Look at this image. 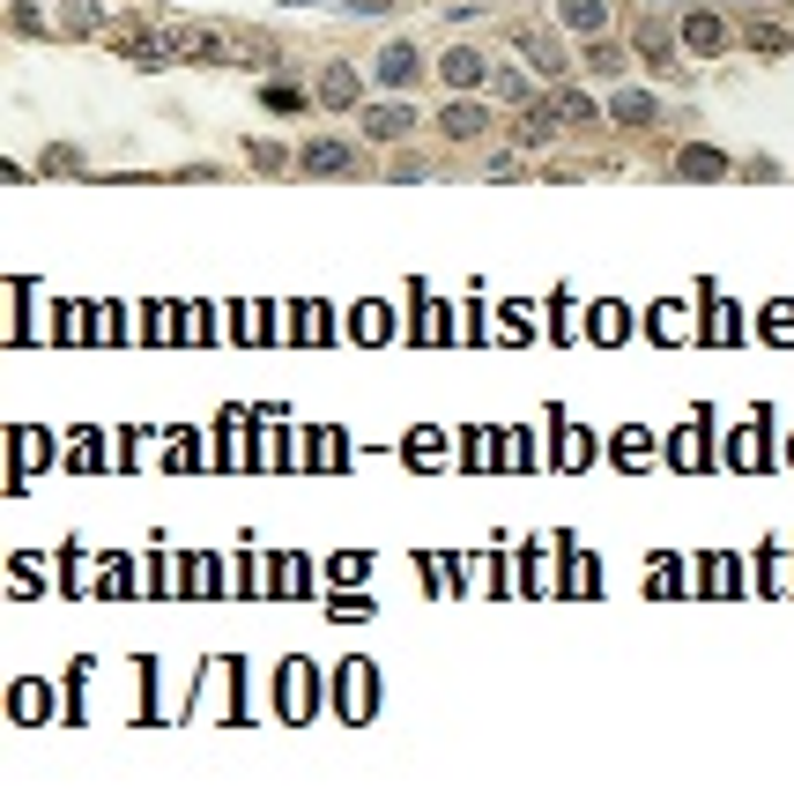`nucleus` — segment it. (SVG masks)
Wrapping results in <instances>:
<instances>
[{"label": "nucleus", "instance_id": "f257e3e1", "mask_svg": "<svg viewBox=\"0 0 794 802\" xmlns=\"http://www.w3.org/2000/svg\"><path fill=\"white\" fill-rule=\"evenodd\" d=\"M423 75H431V60H423V45H416V38H386V45H379L372 82L386 90V97H409V90H416Z\"/></svg>", "mask_w": 794, "mask_h": 802}, {"label": "nucleus", "instance_id": "f03ea898", "mask_svg": "<svg viewBox=\"0 0 794 802\" xmlns=\"http://www.w3.org/2000/svg\"><path fill=\"white\" fill-rule=\"evenodd\" d=\"M431 75L446 82L453 97H483L497 68H491V52H483V45H446V52H439V68H431Z\"/></svg>", "mask_w": 794, "mask_h": 802}, {"label": "nucleus", "instance_id": "7ed1b4c3", "mask_svg": "<svg viewBox=\"0 0 794 802\" xmlns=\"http://www.w3.org/2000/svg\"><path fill=\"white\" fill-rule=\"evenodd\" d=\"M416 126H423L416 97H386V104H364V112H357V142H409Z\"/></svg>", "mask_w": 794, "mask_h": 802}, {"label": "nucleus", "instance_id": "20e7f679", "mask_svg": "<svg viewBox=\"0 0 794 802\" xmlns=\"http://www.w3.org/2000/svg\"><path fill=\"white\" fill-rule=\"evenodd\" d=\"M676 38H683V52H698V60H720V52L735 45V23H728L720 8H683V16H676Z\"/></svg>", "mask_w": 794, "mask_h": 802}, {"label": "nucleus", "instance_id": "39448f33", "mask_svg": "<svg viewBox=\"0 0 794 802\" xmlns=\"http://www.w3.org/2000/svg\"><path fill=\"white\" fill-rule=\"evenodd\" d=\"M298 172L305 178H349L357 172V142L349 134H312V142H298Z\"/></svg>", "mask_w": 794, "mask_h": 802}, {"label": "nucleus", "instance_id": "423d86ee", "mask_svg": "<svg viewBox=\"0 0 794 802\" xmlns=\"http://www.w3.org/2000/svg\"><path fill=\"white\" fill-rule=\"evenodd\" d=\"M557 134H565V112H557V97H535V104H520V112H513V150L543 156Z\"/></svg>", "mask_w": 794, "mask_h": 802}, {"label": "nucleus", "instance_id": "0eeeda50", "mask_svg": "<svg viewBox=\"0 0 794 802\" xmlns=\"http://www.w3.org/2000/svg\"><path fill=\"white\" fill-rule=\"evenodd\" d=\"M439 134L461 142V150H475V142H491V134H497V112L483 97H453L446 112H439Z\"/></svg>", "mask_w": 794, "mask_h": 802}, {"label": "nucleus", "instance_id": "6e6552de", "mask_svg": "<svg viewBox=\"0 0 794 802\" xmlns=\"http://www.w3.org/2000/svg\"><path fill=\"white\" fill-rule=\"evenodd\" d=\"M357 97H364V75H357V60H327L320 82H312V104H327V112H357Z\"/></svg>", "mask_w": 794, "mask_h": 802}, {"label": "nucleus", "instance_id": "1a4fd4ad", "mask_svg": "<svg viewBox=\"0 0 794 802\" xmlns=\"http://www.w3.org/2000/svg\"><path fill=\"white\" fill-rule=\"evenodd\" d=\"M513 45L527 52V68L549 82H565V38L557 30H535V23H513Z\"/></svg>", "mask_w": 794, "mask_h": 802}, {"label": "nucleus", "instance_id": "9d476101", "mask_svg": "<svg viewBox=\"0 0 794 802\" xmlns=\"http://www.w3.org/2000/svg\"><path fill=\"white\" fill-rule=\"evenodd\" d=\"M609 23H617L609 0H557V30L579 38V45H587V38H609Z\"/></svg>", "mask_w": 794, "mask_h": 802}, {"label": "nucleus", "instance_id": "9b49d317", "mask_svg": "<svg viewBox=\"0 0 794 802\" xmlns=\"http://www.w3.org/2000/svg\"><path fill=\"white\" fill-rule=\"evenodd\" d=\"M676 45H683V38H676V30L661 23V16L631 23V52H639V60H653V68H661V60H676Z\"/></svg>", "mask_w": 794, "mask_h": 802}, {"label": "nucleus", "instance_id": "f8f14e48", "mask_svg": "<svg viewBox=\"0 0 794 802\" xmlns=\"http://www.w3.org/2000/svg\"><path fill=\"white\" fill-rule=\"evenodd\" d=\"M549 97H557V112H565V126H587V134H595V126L609 120V112H601V104L587 97V90H571V82H557Z\"/></svg>", "mask_w": 794, "mask_h": 802}, {"label": "nucleus", "instance_id": "ddd939ff", "mask_svg": "<svg viewBox=\"0 0 794 802\" xmlns=\"http://www.w3.org/2000/svg\"><path fill=\"white\" fill-rule=\"evenodd\" d=\"M653 112H661L653 90H617L609 97V126H653Z\"/></svg>", "mask_w": 794, "mask_h": 802}, {"label": "nucleus", "instance_id": "4468645a", "mask_svg": "<svg viewBox=\"0 0 794 802\" xmlns=\"http://www.w3.org/2000/svg\"><path fill=\"white\" fill-rule=\"evenodd\" d=\"M676 178H728V156L713 142H691V150H676Z\"/></svg>", "mask_w": 794, "mask_h": 802}, {"label": "nucleus", "instance_id": "2eb2a0df", "mask_svg": "<svg viewBox=\"0 0 794 802\" xmlns=\"http://www.w3.org/2000/svg\"><path fill=\"white\" fill-rule=\"evenodd\" d=\"M342 713H349V721H364V713H372V669H364V661H349V669H342Z\"/></svg>", "mask_w": 794, "mask_h": 802}, {"label": "nucleus", "instance_id": "dca6fc26", "mask_svg": "<svg viewBox=\"0 0 794 802\" xmlns=\"http://www.w3.org/2000/svg\"><path fill=\"white\" fill-rule=\"evenodd\" d=\"M491 97L520 112V104H535V75H527V68H497V75H491Z\"/></svg>", "mask_w": 794, "mask_h": 802}, {"label": "nucleus", "instance_id": "f3484780", "mask_svg": "<svg viewBox=\"0 0 794 802\" xmlns=\"http://www.w3.org/2000/svg\"><path fill=\"white\" fill-rule=\"evenodd\" d=\"M260 104H268V112H305V104H312V90H305V82H290V75H268V82H260Z\"/></svg>", "mask_w": 794, "mask_h": 802}, {"label": "nucleus", "instance_id": "a211bd4d", "mask_svg": "<svg viewBox=\"0 0 794 802\" xmlns=\"http://www.w3.org/2000/svg\"><path fill=\"white\" fill-rule=\"evenodd\" d=\"M579 68H587V75H623V45L617 38H587V45H579Z\"/></svg>", "mask_w": 794, "mask_h": 802}, {"label": "nucleus", "instance_id": "6ab92c4d", "mask_svg": "<svg viewBox=\"0 0 794 802\" xmlns=\"http://www.w3.org/2000/svg\"><path fill=\"white\" fill-rule=\"evenodd\" d=\"M97 23H104L97 0H68V8H60V30H68V38H97Z\"/></svg>", "mask_w": 794, "mask_h": 802}, {"label": "nucleus", "instance_id": "aec40b11", "mask_svg": "<svg viewBox=\"0 0 794 802\" xmlns=\"http://www.w3.org/2000/svg\"><path fill=\"white\" fill-rule=\"evenodd\" d=\"M735 38H743L750 52H787V45H794V38H787L780 23H772V16H757V23H750V30H735Z\"/></svg>", "mask_w": 794, "mask_h": 802}, {"label": "nucleus", "instance_id": "412c9836", "mask_svg": "<svg viewBox=\"0 0 794 802\" xmlns=\"http://www.w3.org/2000/svg\"><path fill=\"white\" fill-rule=\"evenodd\" d=\"M312 669H305V661H290V669H282V713H305V706H312Z\"/></svg>", "mask_w": 794, "mask_h": 802}, {"label": "nucleus", "instance_id": "4be33fe9", "mask_svg": "<svg viewBox=\"0 0 794 802\" xmlns=\"http://www.w3.org/2000/svg\"><path fill=\"white\" fill-rule=\"evenodd\" d=\"M527 164H535L527 150H491V156H483V178H520Z\"/></svg>", "mask_w": 794, "mask_h": 802}, {"label": "nucleus", "instance_id": "5701e85b", "mask_svg": "<svg viewBox=\"0 0 794 802\" xmlns=\"http://www.w3.org/2000/svg\"><path fill=\"white\" fill-rule=\"evenodd\" d=\"M8 16H16V38H38V30H45V16H38V0H16Z\"/></svg>", "mask_w": 794, "mask_h": 802}, {"label": "nucleus", "instance_id": "b1692460", "mask_svg": "<svg viewBox=\"0 0 794 802\" xmlns=\"http://www.w3.org/2000/svg\"><path fill=\"white\" fill-rule=\"evenodd\" d=\"M38 172H82V150H45V164Z\"/></svg>", "mask_w": 794, "mask_h": 802}]
</instances>
